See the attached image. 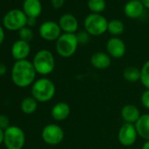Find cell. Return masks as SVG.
I'll return each mask as SVG.
<instances>
[{"label": "cell", "mask_w": 149, "mask_h": 149, "mask_svg": "<svg viewBox=\"0 0 149 149\" xmlns=\"http://www.w3.org/2000/svg\"><path fill=\"white\" fill-rule=\"evenodd\" d=\"M27 16L19 9H13L6 13L3 18V26L10 31H19L26 26Z\"/></svg>", "instance_id": "obj_7"}, {"label": "cell", "mask_w": 149, "mask_h": 149, "mask_svg": "<svg viewBox=\"0 0 149 149\" xmlns=\"http://www.w3.org/2000/svg\"><path fill=\"white\" fill-rule=\"evenodd\" d=\"M108 20L105 17L97 13H90L84 19L85 31L91 36H100L107 32Z\"/></svg>", "instance_id": "obj_5"}, {"label": "cell", "mask_w": 149, "mask_h": 149, "mask_svg": "<svg viewBox=\"0 0 149 149\" xmlns=\"http://www.w3.org/2000/svg\"><path fill=\"white\" fill-rule=\"evenodd\" d=\"M120 115L122 119L125 121V123H129L133 125H135V123L139 120V118L141 116L139 108L132 104H127L124 105L121 109Z\"/></svg>", "instance_id": "obj_14"}, {"label": "cell", "mask_w": 149, "mask_h": 149, "mask_svg": "<svg viewBox=\"0 0 149 149\" xmlns=\"http://www.w3.org/2000/svg\"><path fill=\"white\" fill-rule=\"evenodd\" d=\"M144 6L139 0H129L124 6V13L129 19H138L144 13Z\"/></svg>", "instance_id": "obj_15"}, {"label": "cell", "mask_w": 149, "mask_h": 149, "mask_svg": "<svg viewBox=\"0 0 149 149\" xmlns=\"http://www.w3.org/2000/svg\"><path fill=\"white\" fill-rule=\"evenodd\" d=\"M56 87L54 82L47 77L37 79L32 85L31 93L39 103H47L55 95Z\"/></svg>", "instance_id": "obj_2"}, {"label": "cell", "mask_w": 149, "mask_h": 149, "mask_svg": "<svg viewBox=\"0 0 149 149\" xmlns=\"http://www.w3.org/2000/svg\"><path fill=\"white\" fill-rule=\"evenodd\" d=\"M71 112L69 104L66 102H58L51 109V116L55 121H63L67 119Z\"/></svg>", "instance_id": "obj_16"}, {"label": "cell", "mask_w": 149, "mask_h": 149, "mask_svg": "<svg viewBox=\"0 0 149 149\" xmlns=\"http://www.w3.org/2000/svg\"><path fill=\"white\" fill-rule=\"evenodd\" d=\"M38 103L39 102L32 96L23 98V100L20 103L21 111L26 115L33 114L38 109Z\"/></svg>", "instance_id": "obj_20"}, {"label": "cell", "mask_w": 149, "mask_h": 149, "mask_svg": "<svg viewBox=\"0 0 149 149\" xmlns=\"http://www.w3.org/2000/svg\"><path fill=\"white\" fill-rule=\"evenodd\" d=\"M123 77L129 83H136L140 80V69L133 66L127 67L123 71Z\"/></svg>", "instance_id": "obj_21"}, {"label": "cell", "mask_w": 149, "mask_h": 149, "mask_svg": "<svg viewBox=\"0 0 149 149\" xmlns=\"http://www.w3.org/2000/svg\"><path fill=\"white\" fill-rule=\"evenodd\" d=\"M23 12L27 18L37 19L42 13V5L40 0H24Z\"/></svg>", "instance_id": "obj_18"}, {"label": "cell", "mask_w": 149, "mask_h": 149, "mask_svg": "<svg viewBox=\"0 0 149 149\" xmlns=\"http://www.w3.org/2000/svg\"><path fill=\"white\" fill-rule=\"evenodd\" d=\"M78 41L76 33H62L55 42L57 54L62 58H69L77 52Z\"/></svg>", "instance_id": "obj_4"}, {"label": "cell", "mask_w": 149, "mask_h": 149, "mask_svg": "<svg viewBox=\"0 0 149 149\" xmlns=\"http://www.w3.org/2000/svg\"><path fill=\"white\" fill-rule=\"evenodd\" d=\"M146 89H149V60L146 61L140 68V80Z\"/></svg>", "instance_id": "obj_24"}, {"label": "cell", "mask_w": 149, "mask_h": 149, "mask_svg": "<svg viewBox=\"0 0 149 149\" xmlns=\"http://www.w3.org/2000/svg\"><path fill=\"white\" fill-rule=\"evenodd\" d=\"M61 31L65 33H76L78 30V20L73 14L65 13L61 16L58 22Z\"/></svg>", "instance_id": "obj_13"}, {"label": "cell", "mask_w": 149, "mask_h": 149, "mask_svg": "<svg viewBox=\"0 0 149 149\" xmlns=\"http://www.w3.org/2000/svg\"><path fill=\"white\" fill-rule=\"evenodd\" d=\"M125 31V25L119 19H111L108 22L107 32L113 37H118L121 35Z\"/></svg>", "instance_id": "obj_22"}, {"label": "cell", "mask_w": 149, "mask_h": 149, "mask_svg": "<svg viewBox=\"0 0 149 149\" xmlns=\"http://www.w3.org/2000/svg\"><path fill=\"white\" fill-rule=\"evenodd\" d=\"M50 2L54 9H60L63 6L65 0H50Z\"/></svg>", "instance_id": "obj_29"}, {"label": "cell", "mask_w": 149, "mask_h": 149, "mask_svg": "<svg viewBox=\"0 0 149 149\" xmlns=\"http://www.w3.org/2000/svg\"><path fill=\"white\" fill-rule=\"evenodd\" d=\"M11 125H12L10 122V118L5 114H0V128L3 131H6Z\"/></svg>", "instance_id": "obj_28"}, {"label": "cell", "mask_w": 149, "mask_h": 149, "mask_svg": "<svg viewBox=\"0 0 149 149\" xmlns=\"http://www.w3.org/2000/svg\"><path fill=\"white\" fill-rule=\"evenodd\" d=\"M39 33L40 37L47 41H56L62 34L59 24L52 20L43 22L40 26Z\"/></svg>", "instance_id": "obj_10"}, {"label": "cell", "mask_w": 149, "mask_h": 149, "mask_svg": "<svg viewBox=\"0 0 149 149\" xmlns=\"http://www.w3.org/2000/svg\"><path fill=\"white\" fill-rule=\"evenodd\" d=\"M139 1H141V0H139Z\"/></svg>", "instance_id": "obj_36"}, {"label": "cell", "mask_w": 149, "mask_h": 149, "mask_svg": "<svg viewBox=\"0 0 149 149\" xmlns=\"http://www.w3.org/2000/svg\"><path fill=\"white\" fill-rule=\"evenodd\" d=\"M33 65L40 76L46 77L50 74L55 68V59L53 53L47 49H41L38 51L33 59Z\"/></svg>", "instance_id": "obj_3"}, {"label": "cell", "mask_w": 149, "mask_h": 149, "mask_svg": "<svg viewBox=\"0 0 149 149\" xmlns=\"http://www.w3.org/2000/svg\"><path fill=\"white\" fill-rule=\"evenodd\" d=\"M19 40L26 42H30L33 39V32L30 27L25 26L19 31Z\"/></svg>", "instance_id": "obj_25"}, {"label": "cell", "mask_w": 149, "mask_h": 149, "mask_svg": "<svg viewBox=\"0 0 149 149\" xmlns=\"http://www.w3.org/2000/svg\"><path fill=\"white\" fill-rule=\"evenodd\" d=\"M141 149H149V140L144 142V144H143Z\"/></svg>", "instance_id": "obj_35"}, {"label": "cell", "mask_w": 149, "mask_h": 149, "mask_svg": "<svg viewBox=\"0 0 149 149\" xmlns=\"http://www.w3.org/2000/svg\"><path fill=\"white\" fill-rule=\"evenodd\" d=\"M37 72L33 62L26 60L16 61L12 68L11 77L13 83L19 88H26L36 81Z\"/></svg>", "instance_id": "obj_1"}, {"label": "cell", "mask_w": 149, "mask_h": 149, "mask_svg": "<svg viewBox=\"0 0 149 149\" xmlns=\"http://www.w3.org/2000/svg\"><path fill=\"white\" fill-rule=\"evenodd\" d=\"M5 37H6V34H5L4 28H3V26H2L1 25H0V46H1L2 43L4 42Z\"/></svg>", "instance_id": "obj_32"}, {"label": "cell", "mask_w": 149, "mask_h": 149, "mask_svg": "<svg viewBox=\"0 0 149 149\" xmlns=\"http://www.w3.org/2000/svg\"><path fill=\"white\" fill-rule=\"evenodd\" d=\"M36 24H37V19L35 18H27L26 26L28 27H33V26H36Z\"/></svg>", "instance_id": "obj_30"}, {"label": "cell", "mask_w": 149, "mask_h": 149, "mask_svg": "<svg viewBox=\"0 0 149 149\" xmlns=\"http://www.w3.org/2000/svg\"><path fill=\"white\" fill-rule=\"evenodd\" d=\"M76 34H77V41H78L79 44H82V45L87 44L91 40V35L85 30L84 31H80Z\"/></svg>", "instance_id": "obj_26"}, {"label": "cell", "mask_w": 149, "mask_h": 149, "mask_svg": "<svg viewBox=\"0 0 149 149\" xmlns=\"http://www.w3.org/2000/svg\"><path fill=\"white\" fill-rule=\"evenodd\" d=\"M30 53H31V46L29 42L21 40H16L11 47V54L15 61L26 60Z\"/></svg>", "instance_id": "obj_12"}, {"label": "cell", "mask_w": 149, "mask_h": 149, "mask_svg": "<svg viewBox=\"0 0 149 149\" xmlns=\"http://www.w3.org/2000/svg\"><path fill=\"white\" fill-rule=\"evenodd\" d=\"M106 53L113 59H120L126 53V46L118 37H111L106 42Z\"/></svg>", "instance_id": "obj_11"}, {"label": "cell", "mask_w": 149, "mask_h": 149, "mask_svg": "<svg viewBox=\"0 0 149 149\" xmlns=\"http://www.w3.org/2000/svg\"><path fill=\"white\" fill-rule=\"evenodd\" d=\"M64 130L57 124H48L41 131L42 140L49 146H57L64 139Z\"/></svg>", "instance_id": "obj_8"}, {"label": "cell", "mask_w": 149, "mask_h": 149, "mask_svg": "<svg viewBox=\"0 0 149 149\" xmlns=\"http://www.w3.org/2000/svg\"><path fill=\"white\" fill-rule=\"evenodd\" d=\"M4 133H5V131H3L0 128V145L4 143Z\"/></svg>", "instance_id": "obj_33"}, {"label": "cell", "mask_w": 149, "mask_h": 149, "mask_svg": "<svg viewBox=\"0 0 149 149\" xmlns=\"http://www.w3.org/2000/svg\"><path fill=\"white\" fill-rule=\"evenodd\" d=\"M138 132L133 124L124 123L118 132V140L123 146H132L135 144Z\"/></svg>", "instance_id": "obj_9"}, {"label": "cell", "mask_w": 149, "mask_h": 149, "mask_svg": "<svg viewBox=\"0 0 149 149\" xmlns=\"http://www.w3.org/2000/svg\"><path fill=\"white\" fill-rule=\"evenodd\" d=\"M134 125L138 135L145 141L149 140V113L141 114L140 118Z\"/></svg>", "instance_id": "obj_19"}, {"label": "cell", "mask_w": 149, "mask_h": 149, "mask_svg": "<svg viewBox=\"0 0 149 149\" xmlns=\"http://www.w3.org/2000/svg\"><path fill=\"white\" fill-rule=\"evenodd\" d=\"M140 102L143 107L146 110H149V89H146L140 97Z\"/></svg>", "instance_id": "obj_27"}, {"label": "cell", "mask_w": 149, "mask_h": 149, "mask_svg": "<svg viewBox=\"0 0 149 149\" xmlns=\"http://www.w3.org/2000/svg\"><path fill=\"white\" fill-rule=\"evenodd\" d=\"M26 143V134L18 125H11L5 131L4 145L6 149H22Z\"/></svg>", "instance_id": "obj_6"}, {"label": "cell", "mask_w": 149, "mask_h": 149, "mask_svg": "<svg viewBox=\"0 0 149 149\" xmlns=\"http://www.w3.org/2000/svg\"><path fill=\"white\" fill-rule=\"evenodd\" d=\"M141 2H142L145 8L149 9V0H141Z\"/></svg>", "instance_id": "obj_34"}, {"label": "cell", "mask_w": 149, "mask_h": 149, "mask_svg": "<svg viewBox=\"0 0 149 149\" xmlns=\"http://www.w3.org/2000/svg\"><path fill=\"white\" fill-rule=\"evenodd\" d=\"M91 64L97 69H106L111 64V58L107 53L96 52L91 56Z\"/></svg>", "instance_id": "obj_17"}, {"label": "cell", "mask_w": 149, "mask_h": 149, "mask_svg": "<svg viewBox=\"0 0 149 149\" xmlns=\"http://www.w3.org/2000/svg\"><path fill=\"white\" fill-rule=\"evenodd\" d=\"M88 8L91 13L101 14L106 8L105 0H88Z\"/></svg>", "instance_id": "obj_23"}, {"label": "cell", "mask_w": 149, "mask_h": 149, "mask_svg": "<svg viewBox=\"0 0 149 149\" xmlns=\"http://www.w3.org/2000/svg\"><path fill=\"white\" fill-rule=\"evenodd\" d=\"M6 72H7V67L4 63L0 62V77H2V76H4V74H6Z\"/></svg>", "instance_id": "obj_31"}]
</instances>
